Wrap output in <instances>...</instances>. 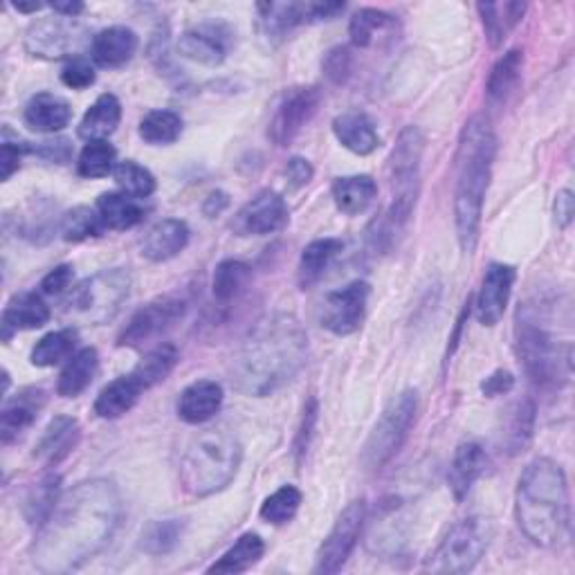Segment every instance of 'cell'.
<instances>
[{"label":"cell","mask_w":575,"mask_h":575,"mask_svg":"<svg viewBox=\"0 0 575 575\" xmlns=\"http://www.w3.org/2000/svg\"><path fill=\"white\" fill-rule=\"evenodd\" d=\"M16 12H21V14H36L38 10H44L46 5L44 3H14L12 5Z\"/></svg>","instance_id":"cell-61"},{"label":"cell","mask_w":575,"mask_h":575,"mask_svg":"<svg viewBox=\"0 0 575 575\" xmlns=\"http://www.w3.org/2000/svg\"><path fill=\"white\" fill-rule=\"evenodd\" d=\"M104 225L102 219L97 214V210L86 208V204H79V208L70 210L68 214H63L61 219V238L68 243H81V240H89L95 236H102Z\"/></svg>","instance_id":"cell-48"},{"label":"cell","mask_w":575,"mask_h":575,"mask_svg":"<svg viewBox=\"0 0 575 575\" xmlns=\"http://www.w3.org/2000/svg\"><path fill=\"white\" fill-rule=\"evenodd\" d=\"M50 8L55 10V14L63 16V19H77L86 10V5L79 3V0H55V3H50Z\"/></svg>","instance_id":"cell-60"},{"label":"cell","mask_w":575,"mask_h":575,"mask_svg":"<svg viewBox=\"0 0 575 575\" xmlns=\"http://www.w3.org/2000/svg\"><path fill=\"white\" fill-rule=\"evenodd\" d=\"M125 506L108 479L77 483L38 526L30 549L40 573H70L102 553L119 528Z\"/></svg>","instance_id":"cell-1"},{"label":"cell","mask_w":575,"mask_h":575,"mask_svg":"<svg viewBox=\"0 0 575 575\" xmlns=\"http://www.w3.org/2000/svg\"><path fill=\"white\" fill-rule=\"evenodd\" d=\"M77 331L74 328H61V331H52L40 338L36 347L30 353V362L38 368L55 366L63 360H70L77 347Z\"/></svg>","instance_id":"cell-44"},{"label":"cell","mask_w":575,"mask_h":575,"mask_svg":"<svg viewBox=\"0 0 575 575\" xmlns=\"http://www.w3.org/2000/svg\"><path fill=\"white\" fill-rule=\"evenodd\" d=\"M185 526H187L185 519H178V517L149 521L140 536V549L153 558L174 553L178 544L183 542Z\"/></svg>","instance_id":"cell-39"},{"label":"cell","mask_w":575,"mask_h":575,"mask_svg":"<svg viewBox=\"0 0 575 575\" xmlns=\"http://www.w3.org/2000/svg\"><path fill=\"white\" fill-rule=\"evenodd\" d=\"M23 117L25 125L36 133H59L70 125L72 108L59 95L38 93L27 102Z\"/></svg>","instance_id":"cell-28"},{"label":"cell","mask_w":575,"mask_h":575,"mask_svg":"<svg viewBox=\"0 0 575 575\" xmlns=\"http://www.w3.org/2000/svg\"><path fill=\"white\" fill-rule=\"evenodd\" d=\"M234 46V30L225 21H202L183 32L178 50L185 59L216 68L221 66Z\"/></svg>","instance_id":"cell-17"},{"label":"cell","mask_w":575,"mask_h":575,"mask_svg":"<svg viewBox=\"0 0 575 575\" xmlns=\"http://www.w3.org/2000/svg\"><path fill=\"white\" fill-rule=\"evenodd\" d=\"M308 336L291 313L263 317L232 360V387L250 398H266L291 383L306 364Z\"/></svg>","instance_id":"cell-2"},{"label":"cell","mask_w":575,"mask_h":575,"mask_svg":"<svg viewBox=\"0 0 575 575\" xmlns=\"http://www.w3.org/2000/svg\"><path fill=\"white\" fill-rule=\"evenodd\" d=\"M227 208H230V196L225 191H221V189L212 191L202 202V212H204V216H210V219L223 214Z\"/></svg>","instance_id":"cell-59"},{"label":"cell","mask_w":575,"mask_h":575,"mask_svg":"<svg viewBox=\"0 0 575 575\" xmlns=\"http://www.w3.org/2000/svg\"><path fill=\"white\" fill-rule=\"evenodd\" d=\"M189 308L187 297L183 295H162L142 306L129 324L121 328L117 347L121 349H142L144 344L155 342L185 317Z\"/></svg>","instance_id":"cell-12"},{"label":"cell","mask_w":575,"mask_h":575,"mask_svg":"<svg viewBox=\"0 0 575 575\" xmlns=\"http://www.w3.org/2000/svg\"><path fill=\"white\" fill-rule=\"evenodd\" d=\"M553 214H555V223H558L560 230H566V227L573 223V216H575V198H573V191H571V189L558 191L555 202H553Z\"/></svg>","instance_id":"cell-58"},{"label":"cell","mask_w":575,"mask_h":575,"mask_svg":"<svg viewBox=\"0 0 575 575\" xmlns=\"http://www.w3.org/2000/svg\"><path fill=\"white\" fill-rule=\"evenodd\" d=\"M396 30V19L383 10L362 8L351 16L349 36L355 48H372L378 34H389Z\"/></svg>","instance_id":"cell-41"},{"label":"cell","mask_w":575,"mask_h":575,"mask_svg":"<svg viewBox=\"0 0 575 575\" xmlns=\"http://www.w3.org/2000/svg\"><path fill=\"white\" fill-rule=\"evenodd\" d=\"M113 178H115L121 193H127L136 200L149 198L155 191V176L133 160L117 162L115 169H113Z\"/></svg>","instance_id":"cell-47"},{"label":"cell","mask_w":575,"mask_h":575,"mask_svg":"<svg viewBox=\"0 0 575 575\" xmlns=\"http://www.w3.org/2000/svg\"><path fill=\"white\" fill-rule=\"evenodd\" d=\"M492 538L490 521L483 517H468L451 526L425 568L432 573H468L485 555Z\"/></svg>","instance_id":"cell-10"},{"label":"cell","mask_w":575,"mask_h":575,"mask_svg":"<svg viewBox=\"0 0 575 575\" xmlns=\"http://www.w3.org/2000/svg\"><path fill=\"white\" fill-rule=\"evenodd\" d=\"M250 281H253V268L248 263L238 261V259L221 261L212 279L214 300L221 304L234 302L245 291V288L250 285Z\"/></svg>","instance_id":"cell-42"},{"label":"cell","mask_w":575,"mask_h":575,"mask_svg":"<svg viewBox=\"0 0 575 575\" xmlns=\"http://www.w3.org/2000/svg\"><path fill=\"white\" fill-rule=\"evenodd\" d=\"M32 153V144L23 140H10L5 133L3 146H0V178L8 183L19 169H21V160Z\"/></svg>","instance_id":"cell-52"},{"label":"cell","mask_w":575,"mask_h":575,"mask_svg":"<svg viewBox=\"0 0 575 575\" xmlns=\"http://www.w3.org/2000/svg\"><path fill=\"white\" fill-rule=\"evenodd\" d=\"M353 66H355V59H353L351 48H347V46H338L333 50H328L324 61H321L324 77L331 81L333 86L347 84V81L353 77Z\"/></svg>","instance_id":"cell-50"},{"label":"cell","mask_w":575,"mask_h":575,"mask_svg":"<svg viewBox=\"0 0 575 575\" xmlns=\"http://www.w3.org/2000/svg\"><path fill=\"white\" fill-rule=\"evenodd\" d=\"M115 157H117V151L113 144H108V140L86 142V146L81 149L79 160H77V174L89 180L104 178L113 174Z\"/></svg>","instance_id":"cell-46"},{"label":"cell","mask_w":575,"mask_h":575,"mask_svg":"<svg viewBox=\"0 0 575 575\" xmlns=\"http://www.w3.org/2000/svg\"><path fill=\"white\" fill-rule=\"evenodd\" d=\"M142 387L140 383L127 374V376H121L113 383H108L97 400H95V414L104 421H115V419H121L125 414H129L131 409L138 404L140 396H142Z\"/></svg>","instance_id":"cell-32"},{"label":"cell","mask_w":575,"mask_h":575,"mask_svg":"<svg viewBox=\"0 0 575 575\" xmlns=\"http://www.w3.org/2000/svg\"><path fill=\"white\" fill-rule=\"evenodd\" d=\"M46 404V391L27 387L21 389L14 398H8L0 412V441L10 445L19 441L38 419V412Z\"/></svg>","instance_id":"cell-20"},{"label":"cell","mask_w":575,"mask_h":575,"mask_svg":"<svg viewBox=\"0 0 575 575\" xmlns=\"http://www.w3.org/2000/svg\"><path fill=\"white\" fill-rule=\"evenodd\" d=\"M99 372V353L95 347H86L77 351L68 364L63 366V372L59 376V383H57V394L61 398H77L84 394L95 376Z\"/></svg>","instance_id":"cell-31"},{"label":"cell","mask_w":575,"mask_h":575,"mask_svg":"<svg viewBox=\"0 0 575 575\" xmlns=\"http://www.w3.org/2000/svg\"><path fill=\"white\" fill-rule=\"evenodd\" d=\"M515 387V376L511 372H504V368H497L495 374H490L483 383H481V394L485 398H497V396H506L511 394Z\"/></svg>","instance_id":"cell-57"},{"label":"cell","mask_w":575,"mask_h":575,"mask_svg":"<svg viewBox=\"0 0 575 575\" xmlns=\"http://www.w3.org/2000/svg\"><path fill=\"white\" fill-rule=\"evenodd\" d=\"M364 519H366V504L364 500H355L351 502L340 517L336 519L331 532H328V538L321 542L319 551H317V562H315V573L321 575H331L338 573L347 560L351 558L357 540H360V532L364 528Z\"/></svg>","instance_id":"cell-14"},{"label":"cell","mask_w":575,"mask_h":575,"mask_svg":"<svg viewBox=\"0 0 575 575\" xmlns=\"http://www.w3.org/2000/svg\"><path fill=\"white\" fill-rule=\"evenodd\" d=\"M291 212L281 193L272 189L259 191L250 202H245L234 216L232 230L238 236H268L288 225Z\"/></svg>","instance_id":"cell-18"},{"label":"cell","mask_w":575,"mask_h":575,"mask_svg":"<svg viewBox=\"0 0 575 575\" xmlns=\"http://www.w3.org/2000/svg\"><path fill=\"white\" fill-rule=\"evenodd\" d=\"M342 250H344V240L340 238H317L308 243L297 268V281L302 291L313 288L326 274V270L331 268V263L338 259Z\"/></svg>","instance_id":"cell-34"},{"label":"cell","mask_w":575,"mask_h":575,"mask_svg":"<svg viewBox=\"0 0 575 575\" xmlns=\"http://www.w3.org/2000/svg\"><path fill=\"white\" fill-rule=\"evenodd\" d=\"M81 430L79 423L72 416H57L48 423L44 434L38 436L34 445V459L46 463L48 468L59 466L63 459H68L74 447L79 445Z\"/></svg>","instance_id":"cell-22"},{"label":"cell","mask_w":575,"mask_h":575,"mask_svg":"<svg viewBox=\"0 0 575 575\" xmlns=\"http://www.w3.org/2000/svg\"><path fill=\"white\" fill-rule=\"evenodd\" d=\"M89 44V32L74 19H38L25 30V50L46 61L77 59Z\"/></svg>","instance_id":"cell-11"},{"label":"cell","mask_w":575,"mask_h":575,"mask_svg":"<svg viewBox=\"0 0 575 575\" xmlns=\"http://www.w3.org/2000/svg\"><path fill=\"white\" fill-rule=\"evenodd\" d=\"M416 412L419 394L414 389H404L389 400L362 449V463L366 470H380L398 455L409 430L416 423Z\"/></svg>","instance_id":"cell-9"},{"label":"cell","mask_w":575,"mask_h":575,"mask_svg":"<svg viewBox=\"0 0 575 575\" xmlns=\"http://www.w3.org/2000/svg\"><path fill=\"white\" fill-rule=\"evenodd\" d=\"M178 349L169 342H160L157 347H153L131 372V376L140 383V387L144 391H149L151 387L160 385L162 380H167V376L174 372L176 364H178Z\"/></svg>","instance_id":"cell-37"},{"label":"cell","mask_w":575,"mask_h":575,"mask_svg":"<svg viewBox=\"0 0 575 575\" xmlns=\"http://www.w3.org/2000/svg\"><path fill=\"white\" fill-rule=\"evenodd\" d=\"M189 225L180 219H164L155 223L144 240H142V257L153 263H164L178 257L189 245Z\"/></svg>","instance_id":"cell-24"},{"label":"cell","mask_w":575,"mask_h":575,"mask_svg":"<svg viewBox=\"0 0 575 575\" xmlns=\"http://www.w3.org/2000/svg\"><path fill=\"white\" fill-rule=\"evenodd\" d=\"M285 180L288 185H291V189H302L306 187L313 176H315V169H313V164L306 160V157H291L285 164Z\"/></svg>","instance_id":"cell-55"},{"label":"cell","mask_w":575,"mask_h":575,"mask_svg":"<svg viewBox=\"0 0 575 575\" xmlns=\"http://www.w3.org/2000/svg\"><path fill=\"white\" fill-rule=\"evenodd\" d=\"M517 353L538 389L562 387L571 374V344L562 347L538 317L526 313L517 317Z\"/></svg>","instance_id":"cell-7"},{"label":"cell","mask_w":575,"mask_h":575,"mask_svg":"<svg viewBox=\"0 0 575 575\" xmlns=\"http://www.w3.org/2000/svg\"><path fill=\"white\" fill-rule=\"evenodd\" d=\"M497 155V136L483 115L472 117L459 140L455 223L461 250L472 255L479 243L483 202Z\"/></svg>","instance_id":"cell-3"},{"label":"cell","mask_w":575,"mask_h":575,"mask_svg":"<svg viewBox=\"0 0 575 575\" xmlns=\"http://www.w3.org/2000/svg\"><path fill=\"white\" fill-rule=\"evenodd\" d=\"M223 398V387L216 380H196L180 394L178 416L187 425L208 423L221 412Z\"/></svg>","instance_id":"cell-23"},{"label":"cell","mask_w":575,"mask_h":575,"mask_svg":"<svg viewBox=\"0 0 575 575\" xmlns=\"http://www.w3.org/2000/svg\"><path fill=\"white\" fill-rule=\"evenodd\" d=\"M138 46L140 38L131 27L113 25L93 36L91 57L99 68H121L136 57Z\"/></svg>","instance_id":"cell-21"},{"label":"cell","mask_w":575,"mask_h":575,"mask_svg":"<svg viewBox=\"0 0 575 575\" xmlns=\"http://www.w3.org/2000/svg\"><path fill=\"white\" fill-rule=\"evenodd\" d=\"M95 68L86 57L70 59L61 70V81L72 91H86L95 84Z\"/></svg>","instance_id":"cell-51"},{"label":"cell","mask_w":575,"mask_h":575,"mask_svg":"<svg viewBox=\"0 0 575 575\" xmlns=\"http://www.w3.org/2000/svg\"><path fill=\"white\" fill-rule=\"evenodd\" d=\"M321 104L317 86H295L283 91L270 119L268 136L277 146H291L295 138L310 125Z\"/></svg>","instance_id":"cell-13"},{"label":"cell","mask_w":575,"mask_h":575,"mask_svg":"<svg viewBox=\"0 0 575 575\" xmlns=\"http://www.w3.org/2000/svg\"><path fill=\"white\" fill-rule=\"evenodd\" d=\"M532 432H536V402L530 398L513 402L504 414V427H502L504 449L511 457L521 455L532 441Z\"/></svg>","instance_id":"cell-29"},{"label":"cell","mask_w":575,"mask_h":575,"mask_svg":"<svg viewBox=\"0 0 575 575\" xmlns=\"http://www.w3.org/2000/svg\"><path fill=\"white\" fill-rule=\"evenodd\" d=\"M521 70H524V50L519 48L506 52L495 66H492L485 84V93L490 102H506L519 86Z\"/></svg>","instance_id":"cell-40"},{"label":"cell","mask_w":575,"mask_h":575,"mask_svg":"<svg viewBox=\"0 0 575 575\" xmlns=\"http://www.w3.org/2000/svg\"><path fill=\"white\" fill-rule=\"evenodd\" d=\"M32 153H36L38 157H44L48 162H55V164H66L72 157V144L66 138L46 140V142H38L36 146H32Z\"/></svg>","instance_id":"cell-54"},{"label":"cell","mask_w":575,"mask_h":575,"mask_svg":"<svg viewBox=\"0 0 575 575\" xmlns=\"http://www.w3.org/2000/svg\"><path fill=\"white\" fill-rule=\"evenodd\" d=\"M485 468H488V455L481 443L466 441L457 447L455 461H451L449 468V488L457 502H463L470 495L472 485L481 479Z\"/></svg>","instance_id":"cell-25"},{"label":"cell","mask_w":575,"mask_h":575,"mask_svg":"<svg viewBox=\"0 0 575 575\" xmlns=\"http://www.w3.org/2000/svg\"><path fill=\"white\" fill-rule=\"evenodd\" d=\"M72 277H74L72 266H68V263L57 266L55 270H50L44 277V281H40V293H44V295H61V293H66L68 288H70V283H72Z\"/></svg>","instance_id":"cell-56"},{"label":"cell","mask_w":575,"mask_h":575,"mask_svg":"<svg viewBox=\"0 0 575 575\" xmlns=\"http://www.w3.org/2000/svg\"><path fill=\"white\" fill-rule=\"evenodd\" d=\"M368 293L372 288L366 281H353L340 291L328 293L319 306V324L340 338L357 333L366 315Z\"/></svg>","instance_id":"cell-15"},{"label":"cell","mask_w":575,"mask_h":575,"mask_svg":"<svg viewBox=\"0 0 575 575\" xmlns=\"http://www.w3.org/2000/svg\"><path fill=\"white\" fill-rule=\"evenodd\" d=\"M61 500V477L59 474H46L38 483L32 485L25 497V519L32 526L44 524L55 506Z\"/></svg>","instance_id":"cell-43"},{"label":"cell","mask_w":575,"mask_h":575,"mask_svg":"<svg viewBox=\"0 0 575 575\" xmlns=\"http://www.w3.org/2000/svg\"><path fill=\"white\" fill-rule=\"evenodd\" d=\"M50 321V308L36 293L14 295L3 310V340L10 342L19 331H34Z\"/></svg>","instance_id":"cell-27"},{"label":"cell","mask_w":575,"mask_h":575,"mask_svg":"<svg viewBox=\"0 0 575 575\" xmlns=\"http://www.w3.org/2000/svg\"><path fill=\"white\" fill-rule=\"evenodd\" d=\"M266 553V544L261 540V536H257V532H245V536H240L236 540L234 547H230L221 558L219 562H214L208 573H245L250 571L255 564L261 562Z\"/></svg>","instance_id":"cell-38"},{"label":"cell","mask_w":575,"mask_h":575,"mask_svg":"<svg viewBox=\"0 0 575 575\" xmlns=\"http://www.w3.org/2000/svg\"><path fill=\"white\" fill-rule=\"evenodd\" d=\"M131 274L125 268L102 270L81 281L66 302V315L91 326L108 324L117 317L131 295Z\"/></svg>","instance_id":"cell-8"},{"label":"cell","mask_w":575,"mask_h":575,"mask_svg":"<svg viewBox=\"0 0 575 575\" xmlns=\"http://www.w3.org/2000/svg\"><path fill=\"white\" fill-rule=\"evenodd\" d=\"M338 142L355 155H372L380 146V136L374 119L362 110H349L333 119Z\"/></svg>","instance_id":"cell-26"},{"label":"cell","mask_w":575,"mask_h":575,"mask_svg":"<svg viewBox=\"0 0 575 575\" xmlns=\"http://www.w3.org/2000/svg\"><path fill=\"white\" fill-rule=\"evenodd\" d=\"M331 191L342 214L357 216L374 204L378 196V185L372 176H344L336 178Z\"/></svg>","instance_id":"cell-35"},{"label":"cell","mask_w":575,"mask_h":575,"mask_svg":"<svg viewBox=\"0 0 575 575\" xmlns=\"http://www.w3.org/2000/svg\"><path fill=\"white\" fill-rule=\"evenodd\" d=\"M423 153H425V138L421 129L419 127L402 129L389 155L391 204L387 208V212L366 230V243L374 253L391 250L398 236L404 232L409 219L414 214L416 200L421 193Z\"/></svg>","instance_id":"cell-5"},{"label":"cell","mask_w":575,"mask_h":575,"mask_svg":"<svg viewBox=\"0 0 575 575\" xmlns=\"http://www.w3.org/2000/svg\"><path fill=\"white\" fill-rule=\"evenodd\" d=\"M347 10L344 3H259V23L270 40L283 38L300 25L333 21Z\"/></svg>","instance_id":"cell-16"},{"label":"cell","mask_w":575,"mask_h":575,"mask_svg":"<svg viewBox=\"0 0 575 575\" xmlns=\"http://www.w3.org/2000/svg\"><path fill=\"white\" fill-rule=\"evenodd\" d=\"M121 119V104L115 95L104 93L95 99V104L86 110L84 119L79 125V138H84L86 142L93 140H106L110 138Z\"/></svg>","instance_id":"cell-36"},{"label":"cell","mask_w":575,"mask_h":575,"mask_svg":"<svg viewBox=\"0 0 575 575\" xmlns=\"http://www.w3.org/2000/svg\"><path fill=\"white\" fill-rule=\"evenodd\" d=\"M515 517L524 536L540 549L558 547L568 530V485L560 463L536 459L519 477Z\"/></svg>","instance_id":"cell-4"},{"label":"cell","mask_w":575,"mask_h":575,"mask_svg":"<svg viewBox=\"0 0 575 575\" xmlns=\"http://www.w3.org/2000/svg\"><path fill=\"white\" fill-rule=\"evenodd\" d=\"M302 506V492L295 485H281L261 504V519L274 526H283L291 521Z\"/></svg>","instance_id":"cell-49"},{"label":"cell","mask_w":575,"mask_h":575,"mask_svg":"<svg viewBox=\"0 0 575 575\" xmlns=\"http://www.w3.org/2000/svg\"><path fill=\"white\" fill-rule=\"evenodd\" d=\"M317 414H319V404L317 398H310L304 407V414H302V423H300V432L295 436V459L297 463H302V459L306 457V451L310 447L315 427H317Z\"/></svg>","instance_id":"cell-53"},{"label":"cell","mask_w":575,"mask_h":575,"mask_svg":"<svg viewBox=\"0 0 575 575\" xmlns=\"http://www.w3.org/2000/svg\"><path fill=\"white\" fill-rule=\"evenodd\" d=\"M95 210L102 219L104 230H113V232L131 230L144 219L142 204L136 198L121 193V191L102 193L95 202Z\"/></svg>","instance_id":"cell-33"},{"label":"cell","mask_w":575,"mask_h":575,"mask_svg":"<svg viewBox=\"0 0 575 575\" xmlns=\"http://www.w3.org/2000/svg\"><path fill=\"white\" fill-rule=\"evenodd\" d=\"M477 12L481 16L488 44L497 50L504 46L508 34L524 19L526 3H519V0H506V3H479Z\"/></svg>","instance_id":"cell-30"},{"label":"cell","mask_w":575,"mask_h":575,"mask_svg":"<svg viewBox=\"0 0 575 575\" xmlns=\"http://www.w3.org/2000/svg\"><path fill=\"white\" fill-rule=\"evenodd\" d=\"M243 447L227 427L198 432L180 459V483L191 497H212L225 490L238 474Z\"/></svg>","instance_id":"cell-6"},{"label":"cell","mask_w":575,"mask_h":575,"mask_svg":"<svg viewBox=\"0 0 575 575\" xmlns=\"http://www.w3.org/2000/svg\"><path fill=\"white\" fill-rule=\"evenodd\" d=\"M183 136V117L174 110H151L140 121V138L151 146H169Z\"/></svg>","instance_id":"cell-45"},{"label":"cell","mask_w":575,"mask_h":575,"mask_svg":"<svg viewBox=\"0 0 575 575\" xmlns=\"http://www.w3.org/2000/svg\"><path fill=\"white\" fill-rule=\"evenodd\" d=\"M517 272L508 263H490L483 279H481V291L477 295V319L481 326H497L508 308L511 293L515 285Z\"/></svg>","instance_id":"cell-19"}]
</instances>
